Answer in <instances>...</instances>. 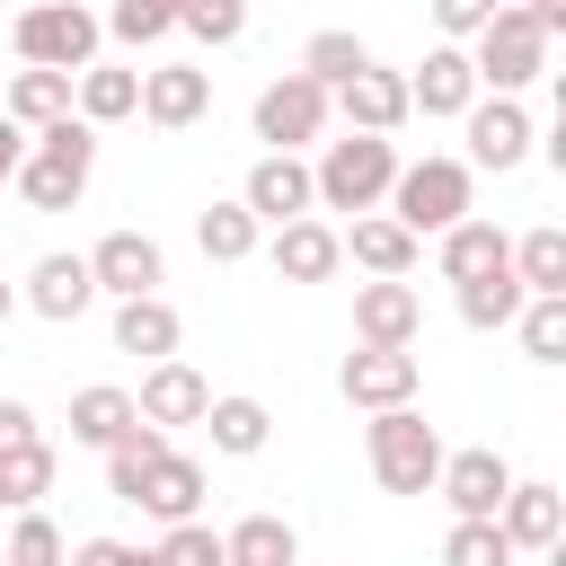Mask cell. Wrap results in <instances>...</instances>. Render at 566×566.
I'll list each match as a JSON object with an SVG mask.
<instances>
[{
	"label": "cell",
	"mask_w": 566,
	"mask_h": 566,
	"mask_svg": "<svg viewBox=\"0 0 566 566\" xmlns=\"http://www.w3.org/2000/svg\"><path fill=\"white\" fill-rule=\"evenodd\" d=\"M88 168H97V124L62 115V124L27 133V159H18V177H9V186H18L35 212H71V203H80V186H88Z\"/></svg>",
	"instance_id": "6da1fadb"
},
{
	"label": "cell",
	"mask_w": 566,
	"mask_h": 566,
	"mask_svg": "<svg viewBox=\"0 0 566 566\" xmlns=\"http://www.w3.org/2000/svg\"><path fill=\"white\" fill-rule=\"evenodd\" d=\"M389 177H398L389 133H345V142H327V159L310 168V195H318L327 212H371V203L389 195Z\"/></svg>",
	"instance_id": "7a4b0ae2"
},
{
	"label": "cell",
	"mask_w": 566,
	"mask_h": 566,
	"mask_svg": "<svg viewBox=\"0 0 566 566\" xmlns=\"http://www.w3.org/2000/svg\"><path fill=\"white\" fill-rule=\"evenodd\" d=\"M371 478L389 495H433L442 478V433L416 416V407H380L371 416Z\"/></svg>",
	"instance_id": "3957f363"
},
{
	"label": "cell",
	"mask_w": 566,
	"mask_h": 566,
	"mask_svg": "<svg viewBox=\"0 0 566 566\" xmlns=\"http://www.w3.org/2000/svg\"><path fill=\"white\" fill-rule=\"evenodd\" d=\"M389 221L407 239L469 221V159H416V168H398L389 177Z\"/></svg>",
	"instance_id": "277c9868"
},
{
	"label": "cell",
	"mask_w": 566,
	"mask_h": 566,
	"mask_svg": "<svg viewBox=\"0 0 566 566\" xmlns=\"http://www.w3.org/2000/svg\"><path fill=\"white\" fill-rule=\"evenodd\" d=\"M469 71H478V88H495V97H513V88H531L539 71H548V35L531 27V9H495L486 27H478V53H469Z\"/></svg>",
	"instance_id": "5b68a950"
},
{
	"label": "cell",
	"mask_w": 566,
	"mask_h": 566,
	"mask_svg": "<svg viewBox=\"0 0 566 566\" xmlns=\"http://www.w3.org/2000/svg\"><path fill=\"white\" fill-rule=\"evenodd\" d=\"M97 35H106V27H97L80 0H44V9L18 18V62H27V71H71V80H80V71L97 62Z\"/></svg>",
	"instance_id": "8992f818"
},
{
	"label": "cell",
	"mask_w": 566,
	"mask_h": 566,
	"mask_svg": "<svg viewBox=\"0 0 566 566\" xmlns=\"http://www.w3.org/2000/svg\"><path fill=\"white\" fill-rule=\"evenodd\" d=\"M416 327H424V301H416V283H407V274H371V283L354 292V336H363V345L407 354V345H416Z\"/></svg>",
	"instance_id": "52a82bcc"
},
{
	"label": "cell",
	"mask_w": 566,
	"mask_h": 566,
	"mask_svg": "<svg viewBox=\"0 0 566 566\" xmlns=\"http://www.w3.org/2000/svg\"><path fill=\"white\" fill-rule=\"evenodd\" d=\"M318 124H327V88H318V80H301V71H283V80L256 97V142H274V150L318 142Z\"/></svg>",
	"instance_id": "ba28073f"
},
{
	"label": "cell",
	"mask_w": 566,
	"mask_h": 566,
	"mask_svg": "<svg viewBox=\"0 0 566 566\" xmlns=\"http://www.w3.org/2000/svg\"><path fill=\"white\" fill-rule=\"evenodd\" d=\"M159 239H142V230H106L97 248H88V283L97 292H115V301H142V292H159Z\"/></svg>",
	"instance_id": "9c48e42d"
},
{
	"label": "cell",
	"mask_w": 566,
	"mask_h": 566,
	"mask_svg": "<svg viewBox=\"0 0 566 566\" xmlns=\"http://www.w3.org/2000/svg\"><path fill=\"white\" fill-rule=\"evenodd\" d=\"M433 486L451 495L460 522H495V504L513 495V469H504V451H442V478Z\"/></svg>",
	"instance_id": "30bf717a"
},
{
	"label": "cell",
	"mask_w": 566,
	"mask_h": 566,
	"mask_svg": "<svg viewBox=\"0 0 566 566\" xmlns=\"http://www.w3.org/2000/svg\"><path fill=\"white\" fill-rule=\"evenodd\" d=\"M327 106H345V124L354 133H389V124H407L416 106H407V80L398 71H380V62H363L354 80H336L327 88Z\"/></svg>",
	"instance_id": "8fae6325"
},
{
	"label": "cell",
	"mask_w": 566,
	"mask_h": 566,
	"mask_svg": "<svg viewBox=\"0 0 566 566\" xmlns=\"http://www.w3.org/2000/svg\"><path fill=\"white\" fill-rule=\"evenodd\" d=\"M203 407H212V389H203V371L177 363V354L150 363V380H142V398H133V416L159 424V433H168V424H203Z\"/></svg>",
	"instance_id": "7c38bea8"
},
{
	"label": "cell",
	"mask_w": 566,
	"mask_h": 566,
	"mask_svg": "<svg viewBox=\"0 0 566 566\" xmlns=\"http://www.w3.org/2000/svg\"><path fill=\"white\" fill-rule=\"evenodd\" d=\"M239 203H248L256 221H274V230H283V221H301L318 195H310V168H301L292 150H265V159L248 168V195H239Z\"/></svg>",
	"instance_id": "4fadbf2b"
},
{
	"label": "cell",
	"mask_w": 566,
	"mask_h": 566,
	"mask_svg": "<svg viewBox=\"0 0 566 566\" xmlns=\"http://www.w3.org/2000/svg\"><path fill=\"white\" fill-rule=\"evenodd\" d=\"M336 380H345V398H354V407H371V416H380V407H407V398H416V354L363 345V354H345V371H336Z\"/></svg>",
	"instance_id": "5bb4252c"
},
{
	"label": "cell",
	"mask_w": 566,
	"mask_h": 566,
	"mask_svg": "<svg viewBox=\"0 0 566 566\" xmlns=\"http://www.w3.org/2000/svg\"><path fill=\"white\" fill-rule=\"evenodd\" d=\"M203 106H212V80H203L195 62H159V71H142V115H150L159 133H186Z\"/></svg>",
	"instance_id": "9a60e30c"
},
{
	"label": "cell",
	"mask_w": 566,
	"mask_h": 566,
	"mask_svg": "<svg viewBox=\"0 0 566 566\" xmlns=\"http://www.w3.org/2000/svg\"><path fill=\"white\" fill-rule=\"evenodd\" d=\"M407 106H424V115H469V106H478V71H469V53H460V44H433L424 71L407 80Z\"/></svg>",
	"instance_id": "2e32d148"
},
{
	"label": "cell",
	"mask_w": 566,
	"mask_h": 566,
	"mask_svg": "<svg viewBox=\"0 0 566 566\" xmlns=\"http://www.w3.org/2000/svg\"><path fill=\"white\" fill-rule=\"evenodd\" d=\"M522 150H531V115H522L513 97L469 106V159H478V168H522Z\"/></svg>",
	"instance_id": "e0dca14e"
},
{
	"label": "cell",
	"mask_w": 566,
	"mask_h": 566,
	"mask_svg": "<svg viewBox=\"0 0 566 566\" xmlns=\"http://www.w3.org/2000/svg\"><path fill=\"white\" fill-rule=\"evenodd\" d=\"M336 265H345V248H336V230H327V221H310V212H301V221H283V230H274V274H283V283H327Z\"/></svg>",
	"instance_id": "ac0fdd59"
},
{
	"label": "cell",
	"mask_w": 566,
	"mask_h": 566,
	"mask_svg": "<svg viewBox=\"0 0 566 566\" xmlns=\"http://www.w3.org/2000/svg\"><path fill=\"white\" fill-rule=\"evenodd\" d=\"M97 301V283H88V256H35V274H27V310L35 318H80Z\"/></svg>",
	"instance_id": "d6986e66"
},
{
	"label": "cell",
	"mask_w": 566,
	"mask_h": 566,
	"mask_svg": "<svg viewBox=\"0 0 566 566\" xmlns=\"http://www.w3.org/2000/svg\"><path fill=\"white\" fill-rule=\"evenodd\" d=\"M495 531H504L513 548H557V531H566V495H557V486H522V478H513V495L495 504Z\"/></svg>",
	"instance_id": "ffe728a7"
},
{
	"label": "cell",
	"mask_w": 566,
	"mask_h": 566,
	"mask_svg": "<svg viewBox=\"0 0 566 566\" xmlns=\"http://www.w3.org/2000/svg\"><path fill=\"white\" fill-rule=\"evenodd\" d=\"M133 504H142V513H159V522H195V504H203V469H195L186 451H159V460H150V478L133 486Z\"/></svg>",
	"instance_id": "44dd1931"
},
{
	"label": "cell",
	"mask_w": 566,
	"mask_h": 566,
	"mask_svg": "<svg viewBox=\"0 0 566 566\" xmlns=\"http://www.w3.org/2000/svg\"><path fill=\"white\" fill-rule=\"evenodd\" d=\"M504 265H513V239L495 221H451L442 230V274L451 283H478V274H504Z\"/></svg>",
	"instance_id": "7402d4cb"
},
{
	"label": "cell",
	"mask_w": 566,
	"mask_h": 566,
	"mask_svg": "<svg viewBox=\"0 0 566 566\" xmlns=\"http://www.w3.org/2000/svg\"><path fill=\"white\" fill-rule=\"evenodd\" d=\"M115 354H150V363H168V354H177V310H168L159 292L115 301Z\"/></svg>",
	"instance_id": "603a6c76"
},
{
	"label": "cell",
	"mask_w": 566,
	"mask_h": 566,
	"mask_svg": "<svg viewBox=\"0 0 566 566\" xmlns=\"http://www.w3.org/2000/svg\"><path fill=\"white\" fill-rule=\"evenodd\" d=\"M0 115H9L18 133H44V124H62V115H71V71H18Z\"/></svg>",
	"instance_id": "cb8c5ba5"
},
{
	"label": "cell",
	"mask_w": 566,
	"mask_h": 566,
	"mask_svg": "<svg viewBox=\"0 0 566 566\" xmlns=\"http://www.w3.org/2000/svg\"><path fill=\"white\" fill-rule=\"evenodd\" d=\"M221 557L230 566H301V539L283 513H248L239 531H221Z\"/></svg>",
	"instance_id": "d4e9b609"
},
{
	"label": "cell",
	"mask_w": 566,
	"mask_h": 566,
	"mask_svg": "<svg viewBox=\"0 0 566 566\" xmlns=\"http://www.w3.org/2000/svg\"><path fill=\"white\" fill-rule=\"evenodd\" d=\"M513 283L522 292H566V230L557 221H539V230L513 239Z\"/></svg>",
	"instance_id": "484cf974"
},
{
	"label": "cell",
	"mask_w": 566,
	"mask_h": 566,
	"mask_svg": "<svg viewBox=\"0 0 566 566\" xmlns=\"http://www.w3.org/2000/svg\"><path fill=\"white\" fill-rule=\"evenodd\" d=\"M159 451H168V433L133 416V424H124V433L106 442V495H124V504H133V486L150 478V460H159Z\"/></svg>",
	"instance_id": "4316f807"
},
{
	"label": "cell",
	"mask_w": 566,
	"mask_h": 566,
	"mask_svg": "<svg viewBox=\"0 0 566 566\" xmlns=\"http://www.w3.org/2000/svg\"><path fill=\"white\" fill-rule=\"evenodd\" d=\"M71 97H80V124H115V115H133V106H142V80H133V71L88 62V71L71 80Z\"/></svg>",
	"instance_id": "83f0119b"
},
{
	"label": "cell",
	"mask_w": 566,
	"mask_h": 566,
	"mask_svg": "<svg viewBox=\"0 0 566 566\" xmlns=\"http://www.w3.org/2000/svg\"><path fill=\"white\" fill-rule=\"evenodd\" d=\"M256 230H265V221H256L248 203H212V212L195 221V239H203V256H212V265H239V256H256Z\"/></svg>",
	"instance_id": "f1b7e54d"
},
{
	"label": "cell",
	"mask_w": 566,
	"mask_h": 566,
	"mask_svg": "<svg viewBox=\"0 0 566 566\" xmlns=\"http://www.w3.org/2000/svg\"><path fill=\"white\" fill-rule=\"evenodd\" d=\"M336 248H354V265H371V274H407V265H416V239H407L389 212L354 221V239H336Z\"/></svg>",
	"instance_id": "f546056e"
},
{
	"label": "cell",
	"mask_w": 566,
	"mask_h": 566,
	"mask_svg": "<svg viewBox=\"0 0 566 566\" xmlns=\"http://www.w3.org/2000/svg\"><path fill=\"white\" fill-rule=\"evenodd\" d=\"M522 301H531V292L513 283V265H504V274L460 283V318H469V327H513V318H522Z\"/></svg>",
	"instance_id": "4dcf8cb0"
},
{
	"label": "cell",
	"mask_w": 566,
	"mask_h": 566,
	"mask_svg": "<svg viewBox=\"0 0 566 566\" xmlns=\"http://www.w3.org/2000/svg\"><path fill=\"white\" fill-rule=\"evenodd\" d=\"M203 424H212V451H239V460H248V451H265V424H274V416H265L256 398H212Z\"/></svg>",
	"instance_id": "1f68e13d"
},
{
	"label": "cell",
	"mask_w": 566,
	"mask_h": 566,
	"mask_svg": "<svg viewBox=\"0 0 566 566\" xmlns=\"http://www.w3.org/2000/svg\"><path fill=\"white\" fill-rule=\"evenodd\" d=\"M53 486V451L44 442H18V451H0V504L9 513H35V495Z\"/></svg>",
	"instance_id": "d6a6232c"
},
{
	"label": "cell",
	"mask_w": 566,
	"mask_h": 566,
	"mask_svg": "<svg viewBox=\"0 0 566 566\" xmlns=\"http://www.w3.org/2000/svg\"><path fill=\"white\" fill-rule=\"evenodd\" d=\"M522 354L531 363H566V292H531L522 301Z\"/></svg>",
	"instance_id": "836d02e7"
},
{
	"label": "cell",
	"mask_w": 566,
	"mask_h": 566,
	"mask_svg": "<svg viewBox=\"0 0 566 566\" xmlns=\"http://www.w3.org/2000/svg\"><path fill=\"white\" fill-rule=\"evenodd\" d=\"M124 424H133V398H124V389H80V398H71V442H97V451H106Z\"/></svg>",
	"instance_id": "e575fe53"
},
{
	"label": "cell",
	"mask_w": 566,
	"mask_h": 566,
	"mask_svg": "<svg viewBox=\"0 0 566 566\" xmlns=\"http://www.w3.org/2000/svg\"><path fill=\"white\" fill-rule=\"evenodd\" d=\"M371 53H363V35H345V27H327V35H310V53H301V80H318V88H336V80H354Z\"/></svg>",
	"instance_id": "d590c367"
},
{
	"label": "cell",
	"mask_w": 566,
	"mask_h": 566,
	"mask_svg": "<svg viewBox=\"0 0 566 566\" xmlns=\"http://www.w3.org/2000/svg\"><path fill=\"white\" fill-rule=\"evenodd\" d=\"M442 566H513V539H504L495 522H451Z\"/></svg>",
	"instance_id": "8d00e7d4"
},
{
	"label": "cell",
	"mask_w": 566,
	"mask_h": 566,
	"mask_svg": "<svg viewBox=\"0 0 566 566\" xmlns=\"http://www.w3.org/2000/svg\"><path fill=\"white\" fill-rule=\"evenodd\" d=\"M177 27L203 44H239L248 35V0H177Z\"/></svg>",
	"instance_id": "74e56055"
},
{
	"label": "cell",
	"mask_w": 566,
	"mask_h": 566,
	"mask_svg": "<svg viewBox=\"0 0 566 566\" xmlns=\"http://www.w3.org/2000/svg\"><path fill=\"white\" fill-rule=\"evenodd\" d=\"M9 566H62L71 548H62V531L44 522V513H18V531H9V548H0Z\"/></svg>",
	"instance_id": "f35d334b"
},
{
	"label": "cell",
	"mask_w": 566,
	"mask_h": 566,
	"mask_svg": "<svg viewBox=\"0 0 566 566\" xmlns=\"http://www.w3.org/2000/svg\"><path fill=\"white\" fill-rule=\"evenodd\" d=\"M159 566H230L221 557V531H203V522H168V539L150 548Z\"/></svg>",
	"instance_id": "ab89813d"
},
{
	"label": "cell",
	"mask_w": 566,
	"mask_h": 566,
	"mask_svg": "<svg viewBox=\"0 0 566 566\" xmlns=\"http://www.w3.org/2000/svg\"><path fill=\"white\" fill-rule=\"evenodd\" d=\"M124 44H159L168 27H177V0H115V18H106Z\"/></svg>",
	"instance_id": "60d3db41"
},
{
	"label": "cell",
	"mask_w": 566,
	"mask_h": 566,
	"mask_svg": "<svg viewBox=\"0 0 566 566\" xmlns=\"http://www.w3.org/2000/svg\"><path fill=\"white\" fill-rule=\"evenodd\" d=\"M495 9H504V0H433V27H442V35H478Z\"/></svg>",
	"instance_id": "b9f144b4"
},
{
	"label": "cell",
	"mask_w": 566,
	"mask_h": 566,
	"mask_svg": "<svg viewBox=\"0 0 566 566\" xmlns=\"http://www.w3.org/2000/svg\"><path fill=\"white\" fill-rule=\"evenodd\" d=\"M18 442H35V407L27 398H0V451H18Z\"/></svg>",
	"instance_id": "7bdbcfd3"
},
{
	"label": "cell",
	"mask_w": 566,
	"mask_h": 566,
	"mask_svg": "<svg viewBox=\"0 0 566 566\" xmlns=\"http://www.w3.org/2000/svg\"><path fill=\"white\" fill-rule=\"evenodd\" d=\"M62 566H133V548H124V539H80Z\"/></svg>",
	"instance_id": "ee69618b"
},
{
	"label": "cell",
	"mask_w": 566,
	"mask_h": 566,
	"mask_svg": "<svg viewBox=\"0 0 566 566\" xmlns=\"http://www.w3.org/2000/svg\"><path fill=\"white\" fill-rule=\"evenodd\" d=\"M18 159H27V133H18V124H9V115H0V186H9V177H18Z\"/></svg>",
	"instance_id": "f6af8a7d"
},
{
	"label": "cell",
	"mask_w": 566,
	"mask_h": 566,
	"mask_svg": "<svg viewBox=\"0 0 566 566\" xmlns=\"http://www.w3.org/2000/svg\"><path fill=\"white\" fill-rule=\"evenodd\" d=\"M9 310H18V292H9V283H0V318H9Z\"/></svg>",
	"instance_id": "bcb514c9"
},
{
	"label": "cell",
	"mask_w": 566,
	"mask_h": 566,
	"mask_svg": "<svg viewBox=\"0 0 566 566\" xmlns=\"http://www.w3.org/2000/svg\"><path fill=\"white\" fill-rule=\"evenodd\" d=\"M133 566H159V557H150V548H133Z\"/></svg>",
	"instance_id": "7dc6e473"
},
{
	"label": "cell",
	"mask_w": 566,
	"mask_h": 566,
	"mask_svg": "<svg viewBox=\"0 0 566 566\" xmlns=\"http://www.w3.org/2000/svg\"><path fill=\"white\" fill-rule=\"evenodd\" d=\"M513 9H522V0H513Z\"/></svg>",
	"instance_id": "c3c4849f"
},
{
	"label": "cell",
	"mask_w": 566,
	"mask_h": 566,
	"mask_svg": "<svg viewBox=\"0 0 566 566\" xmlns=\"http://www.w3.org/2000/svg\"><path fill=\"white\" fill-rule=\"evenodd\" d=\"M0 566H9V557H0Z\"/></svg>",
	"instance_id": "681fc988"
}]
</instances>
